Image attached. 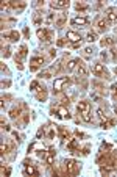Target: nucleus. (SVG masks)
I'll return each instance as SVG.
<instances>
[{
    "label": "nucleus",
    "mask_w": 117,
    "mask_h": 177,
    "mask_svg": "<svg viewBox=\"0 0 117 177\" xmlns=\"http://www.w3.org/2000/svg\"><path fill=\"white\" fill-rule=\"evenodd\" d=\"M64 166H66L67 174H70V175H77V174H80V171H81V165H80L77 160H66Z\"/></svg>",
    "instance_id": "1"
},
{
    "label": "nucleus",
    "mask_w": 117,
    "mask_h": 177,
    "mask_svg": "<svg viewBox=\"0 0 117 177\" xmlns=\"http://www.w3.org/2000/svg\"><path fill=\"white\" fill-rule=\"evenodd\" d=\"M70 85V79L69 77H59L53 82V93H61L66 86Z\"/></svg>",
    "instance_id": "2"
},
{
    "label": "nucleus",
    "mask_w": 117,
    "mask_h": 177,
    "mask_svg": "<svg viewBox=\"0 0 117 177\" xmlns=\"http://www.w3.org/2000/svg\"><path fill=\"white\" fill-rule=\"evenodd\" d=\"M92 74L97 75V77H102V79H105V80L109 79V74H108V71H106L105 64H102V63L92 64Z\"/></svg>",
    "instance_id": "3"
},
{
    "label": "nucleus",
    "mask_w": 117,
    "mask_h": 177,
    "mask_svg": "<svg viewBox=\"0 0 117 177\" xmlns=\"http://www.w3.org/2000/svg\"><path fill=\"white\" fill-rule=\"evenodd\" d=\"M36 35H38V38L44 42V44H48V42H52V39H53V33L48 30V28H39L38 31H36Z\"/></svg>",
    "instance_id": "4"
},
{
    "label": "nucleus",
    "mask_w": 117,
    "mask_h": 177,
    "mask_svg": "<svg viewBox=\"0 0 117 177\" xmlns=\"http://www.w3.org/2000/svg\"><path fill=\"white\" fill-rule=\"evenodd\" d=\"M44 63H45V58L42 57V55H36V57H33V58L30 60V71H36Z\"/></svg>",
    "instance_id": "5"
},
{
    "label": "nucleus",
    "mask_w": 117,
    "mask_h": 177,
    "mask_svg": "<svg viewBox=\"0 0 117 177\" xmlns=\"http://www.w3.org/2000/svg\"><path fill=\"white\" fill-rule=\"evenodd\" d=\"M105 19L108 22H115L117 20V8L114 6H109L105 9Z\"/></svg>",
    "instance_id": "6"
},
{
    "label": "nucleus",
    "mask_w": 117,
    "mask_h": 177,
    "mask_svg": "<svg viewBox=\"0 0 117 177\" xmlns=\"http://www.w3.org/2000/svg\"><path fill=\"white\" fill-rule=\"evenodd\" d=\"M66 38H67V41L72 44V46H73V44H78V42H81L83 39H81V36L78 35V33L77 31H67V35H66Z\"/></svg>",
    "instance_id": "7"
},
{
    "label": "nucleus",
    "mask_w": 117,
    "mask_h": 177,
    "mask_svg": "<svg viewBox=\"0 0 117 177\" xmlns=\"http://www.w3.org/2000/svg\"><path fill=\"white\" fill-rule=\"evenodd\" d=\"M70 2L69 0H55V2L50 3V8L53 9H64V8H69Z\"/></svg>",
    "instance_id": "8"
},
{
    "label": "nucleus",
    "mask_w": 117,
    "mask_h": 177,
    "mask_svg": "<svg viewBox=\"0 0 117 177\" xmlns=\"http://www.w3.org/2000/svg\"><path fill=\"white\" fill-rule=\"evenodd\" d=\"M95 27H97L100 31H106L109 28V22L106 20L105 17H99L97 20H95Z\"/></svg>",
    "instance_id": "9"
},
{
    "label": "nucleus",
    "mask_w": 117,
    "mask_h": 177,
    "mask_svg": "<svg viewBox=\"0 0 117 177\" xmlns=\"http://www.w3.org/2000/svg\"><path fill=\"white\" fill-rule=\"evenodd\" d=\"M72 25H88L89 24V17L88 16H78V17H73L72 20Z\"/></svg>",
    "instance_id": "10"
},
{
    "label": "nucleus",
    "mask_w": 117,
    "mask_h": 177,
    "mask_svg": "<svg viewBox=\"0 0 117 177\" xmlns=\"http://www.w3.org/2000/svg\"><path fill=\"white\" fill-rule=\"evenodd\" d=\"M3 39L19 41V39H20V33H19L17 30H11V31H6V33H3Z\"/></svg>",
    "instance_id": "11"
},
{
    "label": "nucleus",
    "mask_w": 117,
    "mask_h": 177,
    "mask_svg": "<svg viewBox=\"0 0 117 177\" xmlns=\"http://www.w3.org/2000/svg\"><path fill=\"white\" fill-rule=\"evenodd\" d=\"M27 52H28L27 46H20V49H19V52L16 55V63H22V60L27 57Z\"/></svg>",
    "instance_id": "12"
},
{
    "label": "nucleus",
    "mask_w": 117,
    "mask_h": 177,
    "mask_svg": "<svg viewBox=\"0 0 117 177\" xmlns=\"http://www.w3.org/2000/svg\"><path fill=\"white\" fill-rule=\"evenodd\" d=\"M77 108H78L80 113H88V112H91V104L88 101H80Z\"/></svg>",
    "instance_id": "13"
},
{
    "label": "nucleus",
    "mask_w": 117,
    "mask_h": 177,
    "mask_svg": "<svg viewBox=\"0 0 117 177\" xmlns=\"http://www.w3.org/2000/svg\"><path fill=\"white\" fill-rule=\"evenodd\" d=\"M55 157H56V149H55V147H50V149L47 150V157H45V161H47L48 166H50L53 161H55Z\"/></svg>",
    "instance_id": "14"
},
{
    "label": "nucleus",
    "mask_w": 117,
    "mask_h": 177,
    "mask_svg": "<svg viewBox=\"0 0 117 177\" xmlns=\"http://www.w3.org/2000/svg\"><path fill=\"white\" fill-rule=\"evenodd\" d=\"M24 172L27 174V175H38L39 172H38V169H36V166L35 165H25V168H24Z\"/></svg>",
    "instance_id": "15"
},
{
    "label": "nucleus",
    "mask_w": 117,
    "mask_h": 177,
    "mask_svg": "<svg viewBox=\"0 0 117 177\" xmlns=\"http://www.w3.org/2000/svg\"><path fill=\"white\" fill-rule=\"evenodd\" d=\"M77 72L81 75V77H86L88 75V68H86V64H84L81 60H78V66H77Z\"/></svg>",
    "instance_id": "16"
},
{
    "label": "nucleus",
    "mask_w": 117,
    "mask_h": 177,
    "mask_svg": "<svg viewBox=\"0 0 117 177\" xmlns=\"http://www.w3.org/2000/svg\"><path fill=\"white\" fill-rule=\"evenodd\" d=\"M67 147H69L73 154H80V152L77 150V147H78V141H77V140H70V141H67Z\"/></svg>",
    "instance_id": "17"
},
{
    "label": "nucleus",
    "mask_w": 117,
    "mask_h": 177,
    "mask_svg": "<svg viewBox=\"0 0 117 177\" xmlns=\"http://www.w3.org/2000/svg\"><path fill=\"white\" fill-rule=\"evenodd\" d=\"M67 20V14H59V17L56 19V28H62Z\"/></svg>",
    "instance_id": "18"
},
{
    "label": "nucleus",
    "mask_w": 117,
    "mask_h": 177,
    "mask_svg": "<svg viewBox=\"0 0 117 177\" xmlns=\"http://www.w3.org/2000/svg\"><path fill=\"white\" fill-rule=\"evenodd\" d=\"M58 116L59 118H64V119H70V115H69V112H67L66 107H59L58 108Z\"/></svg>",
    "instance_id": "19"
},
{
    "label": "nucleus",
    "mask_w": 117,
    "mask_h": 177,
    "mask_svg": "<svg viewBox=\"0 0 117 177\" xmlns=\"http://www.w3.org/2000/svg\"><path fill=\"white\" fill-rule=\"evenodd\" d=\"M114 44H115V39H114V38H111V36H106V38H103V39H102V46H103V47L114 46Z\"/></svg>",
    "instance_id": "20"
},
{
    "label": "nucleus",
    "mask_w": 117,
    "mask_h": 177,
    "mask_svg": "<svg viewBox=\"0 0 117 177\" xmlns=\"http://www.w3.org/2000/svg\"><path fill=\"white\" fill-rule=\"evenodd\" d=\"M36 99H38V101H45V99H47V91H45L44 86L39 88V93H36Z\"/></svg>",
    "instance_id": "21"
},
{
    "label": "nucleus",
    "mask_w": 117,
    "mask_h": 177,
    "mask_svg": "<svg viewBox=\"0 0 117 177\" xmlns=\"http://www.w3.org/2000/svg\"><path fill=\"white\" fill-rule=\"evenodd\" d=\"M58 132H59V135H61V140H62V141H66V140L70 136L69 130H66L64 127H58Z\"/></svg>",
    "instance_id": "22"
},
{
    "label": "nucleus",
    "mask_w": 117,
    "mask_h": 177,
    "mask_svg": "<svg viewBox=\"0 0 117 177\" xmlns=\"http://www.w3.org/2000/svg\"><path fill=\"white\" fill-rule=\"evenodd\" d=\"M84 38H86L88 42H94V41H97V33H95V31H88Z\"/></svg>",
    "instance_id": "23"
},
{
    "label": "nucleus",
    "mask_w": 117,
    "mask_h": 177,
    "mask_svg": "<svg viewBox=\"0 0 117 177\" xmlns=\"http://www.w3.org/2000/svg\"><path fill=\"white\" fill-rule=\"evenodd\" d=\"M80 115H81V119L84 121V122H89V124H91V122H94V118L91 116V113H89V112H88V113H80Z\"/></svg>",
    "instance_id": "24"
},
{
    "label": "nucleus",
    "mask_w": 117,
    "mask_h": 177,
    "mask_svg": "<svg viewBox=\"0 0 117 177\" xmlns=\"http://www.w3.org/2000/svg\"><path fill=\"white\" fill-rule=\"evenodd\" d=\"M77 66H78V60H70L67 63V71H75Z\"/></svg>",
    "instance_id": "25"
},
{
    "label": "nucleus",
    "mask_w": 117,
    "mask_h": 177,
    "mask_svg": "<svg viewBox=\"0 0 117 177\" xmlns=\"http://www.w3.org/2000/svg\"><path fill=\"white\" fill-rule=\"evenodd\" d=\"M20 107H22V105H20ZM20 107H14L11 112H9V116H11V118H19L20 116Z\"/></svg>",
    "instance_id": "26"
},
{
    "label": "nucleus",
    "mask_w": 117,
    "mask_h": 177,
    "mask_svg": "<svg viewBox=\"0 0 117 177\" xmlns=\"http://www.w3.org/2000/svg\"><path fill=\"white\" fill-rule=\"evenodd\" d=\"M114 124H115V119H109V121L106 119V121H103V122H102V127H103V129H109V127H112Z\"/></svg>",
    "instance_id": "27"
},
{
    "label": "nucleus",
    "mask_w": 117,
    "mask_h": 177,
    "mask_svg": "<svg viewBox=\"0 0 117 177\" xmlns=\"http://www.w3.org/2000/svg\"><path fill=\"white\" fill-rule=\"evenodd\" d=\"M75 8H77L78 11H86V9H89V5L83 3V2H77V3H75Z\"/></svg>",
    "instance_id": "28"
},
{
    "label": "nucleus",
    "mask_w": 117,
    "mask_h": 177,
    "mask_svg": "<svg viewBox=\"0 0 117 177\" xmlns=\"http://www.w3.org/2000/svg\"><path fill=\"white\" fill-rule=\"evenodd\" d=\"M30 90L36 93V91L39 90V82H38V80H33V82H31V83H30Z\"/></svg>",
    "instance_id": "29"
},
{
    "label": "nucleus",
    "mask_w": 117,
    "mask_h": 177,
    "mask_svg": "<svg viewBox=\"0 0 117 177\" xmlns=\"http://www.w3.org/2000/svg\"><path fill=\"white\" fill-rule=\"evenodd\" d=\"M36 155H38L39 158H44V160H45V157H47V150H45V149H39V150H36Z\"/></svg>",
    "instance_id": "30"
},
{
    "label": "nucleus",
    "mask_w": 117,
    "mask_h": 177,
    "mask_svg": "<svg viewBox=\"0 0 117 177\" xmlns=\"http://www.w3.org/2000/svg\"><path fill=\"white\" fill-rule=\"evenodd\" d=\"M97 115H99V118L102 119V122H103V121H106V119H108V118H106V115H105V112H103L102 108H99V110H97Z\"/></svg>",
    "instance_id": "31"
},
{
    "label": "nucleus",
    "mask_w": 117,
    "mask_h": 177,
    "mask_svg": "<svg viewBox=\"0 0 117 177\" xmlns=\"http://www.w3.org/2000/svg\"><path fill=\"white\" fill-rule=\"evenodd\" d=\"M39 77H42V79H50L52 77V69H48V71H44V72H41V75Z\"/></svg>",
    "instance_id": "32"
},
{
    "label": "nucleus",
    "mask_w": 117,
    "mask_h": 177,
    "mask_svg": "<svg viewBox=\"0 0 117 177\" xmlns=\"http://www.w3.org/2000/svg\"><path fill=\"white\" fill-rule=\"evenodd\" d=\"M2 55L5 58H8L9 55H11V52H9V47H2Z\"/></svg>",
    "instance_id": "33"
},
{
    "label": "nucleus",
    "mask_w": 117,
    "mask_h": 177,
    "mask_svg": "<svg viewBox=\"0 0 117 177\" xmlns=\"http://www.w3.org/2000/svg\"><path fill=\"white\" fill-rule=\"evenodd\" d=\"M111 94H112L114 99H117V85H112L111 86Z\"/></svg>",
    "instance_id": "34"
},
{
    "label": "nucleus",
    "mask_w": 117,
    "mask_h": 177,
    "mask_svg": "<svg viewBox=\"0 0 117 177\" xmlns=\"http://www.w3.org/2000/svg\"><path fill=\"white\" fill-rule=\"evenodd\" d=\"M69 104H70V102H69V99H67V97H64V99L61 101V107H66V108H67Z\"/></svg>",
    "instance_id": "35"
},
{
    "label": "nucleus",
    "mask_w": 117,
    "mask_h": 177,
    "mask_svg": "<svg viewBox=\"0 0 117 177\" xmlns=\"http://www.w3.org/2000/svg\"><path fill=\"white\" fill-rule=\"evenodd\" d=\"M11 8V2H2V9H9Z\"/></svg>",
    "instance_id": "36"
},
{
    "label": "nucleus",
    "mask_w": 117,
    "mask_h": 177,
    "mask_svg": "<svg viewBox=\"0 0 117 177\" xmlns=\"http://www.w3.org/2000/svg\"><path fill=\"white\" fill-rule=\"evenodd\" d=\"M11 174V168H2V175H9Z\"/></svg>",
    "instance_id": "37"
},
{
    "label": "nucleus",
    "mask_w": 117,
    "mask_h": 177,
    "mask_svg": "<svg viewBox=\"0 0 117 177\" xmlns=\"http://www.w3.org/2000/svg\"><path fill=\"white\" fill-rule=\"evenodd\" d=\"M84 53H86V55H92L94 53V49L92 47H86V49H84Z\"/></svg>",
    "instance_id": "38"
},
{
    "label": "nucleus",
    "mask_w": 117,
    "mask_h": 177,
    "mask_svg": "<svg viewBox=\"0 0 117 177\" xmlns=\"http://www.w3.org/2000/svg\"><path fill=\"white\" fill-rule=\"evenodd\" d=\"M56 44H58V46H59V47H62V46H64V44H66V41H64V39H62V38H59Z\"/></svg>",
    "instance_id": "39"
},
{
    "label": "nucleus",
    "mask_w": 117,
    "mask_h": 177,
    "mask_svg": "<svg viewBox=\"0 0 117 177\" xmlns=\"http://www.w3.org/2000/svg\"><path fill=\"white\" fill-rule=\"evenodd\" d=\"M83 154H84V155H88V154H89V147H88V146L83 149Z\"/></svg>",
    "instance_id": "40"
},
{
    "label": "nucleus",
    "mask_w": 117,
    "mask_h": 177,
    "mask_svg": "<svg viewBox=\"0 0 117 177\" xmlns=\"http://www.w3.org/2000/svg\"><path fill=\"white\" fill-rule=\"evenodd\" d=\"M24 35H25V36H30V30H28V28H24Z\"/></svg>",
    "instance_id": "41"
},
{
    "label": "nucleus",
    "mask_w": 117,
    "mask_h": 177,
    "mask_svg": "<svg viewBox=\"0 0 117 177\" xmlns=\"http://www.w3.org/2000/svg\"><path fill=\"white\" fill-rule=\"evenodd\" d=\"M2 71H3V72H8V68H6L5 64H2Z\"/></svg>",
    "instance_id": "42"
},
{
    "label": "nucleus",
    "mask_w": 117,
    "mask_h": 177,
    "mask_svg": "<svg viewBox=\"0 0 117 177\" xmlns=\"http://www.w3.org/2000/svg\"><path fill=\"white\" fill-rule=\"evenodd\" d=\"M114 31H115V35H117V27H115V28H114Z\"/></svg>",
    "instance_id": "43"
},
{
    "label": "nucleus",
    "mask_w": 117,
    "mask_h": 177,
    "mask_svg": "<svg viewBox=\"0 0 117 177\" xmlns=\"http://www.w3.org/2000/svg\"><path fill=\"white\" fill-rule=\"evenodd\" d=\"M114 72H115V75H117V68H115V69H114Z\"/></svg>",
    "instance_id": "44"
}]
</instances>
